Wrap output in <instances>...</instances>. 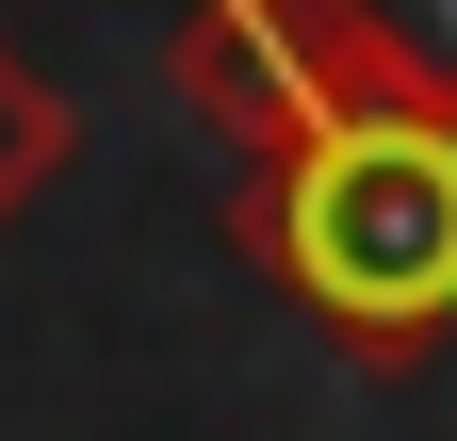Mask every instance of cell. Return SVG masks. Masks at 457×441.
<instances>
[{
	"label": "cell",
	"mask_w": 457,
	"mask_h": 441,
	"mask_svg": "<svg viewBox=\"0 0 457 441\" xmlns=\"http://www.w3.org/2000/svg\"><path fill=\"white\" fill-rule=\"evenodd\" d=\"M163 82H180L245 163H262V147H295V131H327V115H360V98H409L360 33L327 17V0H180Z\"/></svg>",
	"instance_id": "obj_2"
},
{
	"label": "cell",
	"mask_w": 457,
	"mask_h": 441,
	"mask_svg": "<svg viewBox=\"0 0 457 441\" xmlns=\"http://www.w3.org/2000/svg\"><path fill=\"white\" fill-rule=\"evenodd\" d=\"M245 262L295 295L343 360L457 344V115L441 98H360L245 163Z\"/></svg>",
	"instance_id": "obj_1"
},
{
	"label": "cell",
	"mask_w": 457,
	"mask_h": 441,
	"mask_svg": "<svg viewBox=\"0 0 457 441\" xmlns=\"http://www.w3.org/2000/svg\"><path fill=\"white\" fill-rule=\"evenodd\" d=\"M66 163H82V115L49 98V66H33V49L0 33V229H17V212L66 180Z\"/></svg>",
	"instance_id": "obj_3"
},
{
	"label": "cell",
	"mask_w": 457,
	"mask_h": 441,
	"mask_svg": "<svg viewBox=\"0 0 457 441\" xmlns=\"http://www.w3.org/2000/svg\"><path fill=\"white\" fill-rule=\"evenodd\" d=\"M327 17L360 33L409 98H441V115H457V0H327Z\"/></svg>",
	"instance_id": "obj_4"
}]
</instances>
